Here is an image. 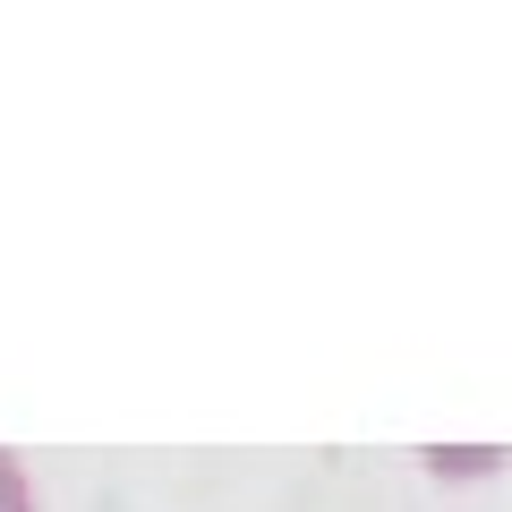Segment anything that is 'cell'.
<instances>
[{"instance_id":"obj_1","label":"cell","mask_w":512,"mask_h":512,"mask_svg":"<svg viewBox=\"0 0 512 512\" xmlns=\"http://www.w3.org/2000/svg\"><path fill=\"white\" fill-rule=\"evenodd\" d=\"M0 512H43L35 504V478H26V461L0 444Z\"/></svg>"}]
</instances>
